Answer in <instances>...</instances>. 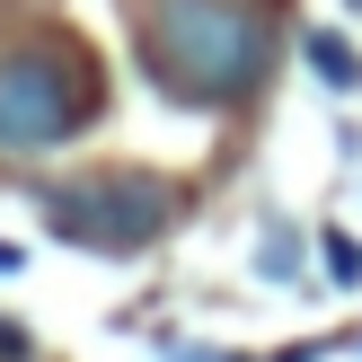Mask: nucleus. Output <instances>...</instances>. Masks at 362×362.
<instances>
[{
    "label": "nucleus",
    "instance_id": "obj_5",
    "mask_svg": "<svg viewBox=\"0 0 362 362\" xmlns=\"http://www.w3.org/2000/svg\"><path fill=\"white\" fill-rule=\"evenodd\" d=\"M257 265H265L274 283H300V230H292V221H265V230H257Z\"/></svg>",
    "mask_w": 362,
    "mask_h": 362
},
{
    "label": "nucleus",
    "instance_id": "obj_6",
    "mask_svg": "<svg viewBox=\"0 0 362 362\" xmlns=\"http://www.w3.org/2000/svg\"><path fill=\"white\" fill-rule=\"evenodd\" d=\"M327 265H336V283H362V239H336L327 230Z\"/></svg>",
    "mask_w": 362,
    "mask_h": 362
},
{
    "label": "nucleus",
    "instance_id": "obj_1",
    "mask_svg": "<svg viewBox=\"0 0 362 362\" xmlns=\"http://www.w3.org/2000/svg\"><path fill=\"white\" fill-rule=\"evenodd\" d=\"M265 18L247 0H159L151 9V71L194 106H230L265 80Z\"/></svg>",
    "mask_w": 362,
    "mask_h": 362
},
{
    "label": "nucleus",
    "instance_id": "obj_7",
    "mask_svg": "<svg viewBox=\"0 0 362 362\" xmlns=\"http://www.w3.org/2000/svg\"><path fill=\"white\" fill-rule=\"evenodd\" d=\"M0 362H27V336H18L9 318H0Z\"/></svg>",
    "mask_w": 362,
    "mask_h": 362
},
{
    "label": "nucleus",
    "instance_id": "obj_4",
    "mask_svg": "<svg viewBox=\"0 0 362 362\" xmlns=\"http://www.w3.org/2000/svg\"><path fill=\"white\" fill-rule=\"evenodd\" d=\"M300 53H310V71H318L327 88H362V53L345 45V35H327V27H318V35H300Z\"/></svg>",
    "mask_w": 362,
    "mask_h": 362
},
{
    "label": "nucleus",
    "instance_id": "obj_2",
    "mask_svg": "<svg viewBox=\"0 0 362 362\" xmlns=\"http://www.w3.org/2000/svg\"><path fill=\"white\" fill-rule=\"evenodd\" d=\"M88 115V80L71 53H45V45H18L0 53V151L9 159H35V151H62Z\"/></svg>",
    "mask_w": 362,
    "mask_h": 362
},
{
    "label": "nucleus",
    "instance_id": "obj_3",
    "mask_svg": "<svg viewBox=\"0 0 362 362\" xmlns=\"http://www.w3.org/2000/svg\"><path fill=\"white\" fill-rule=\"evenodd\" d=\"M168 186L159 177H80V186L45 194V221L62 230L71 247H98V257H133L168 230Z\"/></svg>",
    "mask_w": 362,
    "mask_h": 362
}]
</instances>
